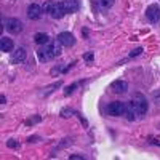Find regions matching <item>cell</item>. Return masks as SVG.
Here are the masks:
<instances>
[{
	"label": "cell",
	"mask_w": 160,
	"mask_h": 160,
	"mask_svg": "<svg viewBox=\"0 0 160 160\" xmlns=\"http://www.w3.org/2000/svg\"><path fill=\"white\" fill-rule=\"evenodd\" d=\"M42 8H43V13H48L53 19H61L66 15L62 3L55 2V0H47V2L42 5Z\"/></svg>",
	"instance_id": "7a4b0ae2"
},
{
	"label": "cell",
	"mask_w": 160,
	"mask_h": 160,
	"mask_svg": "<svg viewBox=\"0 0 160 160\" xmlns=\"http://www.w3.org/2000/svg\"><path fill=\"white\" fill-rule=\"evenodd\" d=\"M34 40H35V43H38V45H47V43H50V37H48L47 34H43V32L35 34Z\"/></svg>",
	"instance_id": "4fadbf2b"
},
{
	"label": "cell",
	"mask_w": 160,
	"mask_h": 160,
	"mask_svg": "<svg viewBox=\"0 0 160 160\" xmlns=\"http://www.w3.org/2000/svg\"><path fill=\"white\" fill-rule=\"evenodd\" d=\"M37 55H38L40 61H50V59L61 55V43L58 42V40L56 42H50V43H47V45H43L42 48H40L37 51Z\"/></svg>",
	"instance_id": "6da1fadb"
},
{
	"label": "cell",
	"mask_w": 160,
	"mask_h": 160,
	"mask_svg": "<svg viewBox=\"0 0 160 160\" xmlns=\"http://www.w3.org/2000/svg\"><path fill=\"white\" fill-rule=\"evenodd\" d=\"M58 42L61 45H64V47H72L75 43V38H74V35L71 32H61L58 35Z\"/></svg>",
	"instance_id": "9c48e42d"
},
{
	"label": "cell",
	"mask_w": 160,
	"mask_h": 160,
	"mask_svg": "<svg viewBox=\"0 0 160 160\" xmlns=\"http://www.w3.org/2000/svg\"><path fill=\"white\" fill-rule=\"evenodd\" d=\"M13 47H15V45H13V40L11 38H7V37H2V38H0V50H2V51H11L13 50Z\"/></svg>",
	"instance_id": "7c38bea8"
},
{
	"label": "cell",
	"mask_w": 160,
	"mask_h": 160,
	"mask_svg": "<svg viewBox=\"0 0 160 160\" xmlns=\"http://www.w3.org/2000/svg\"><path fill=\"white\" fill-rule=\"evenodd\" d=\"M146 16L151 22H158L160 21V7L158 5H149L146 8Z\"/></svg>",
	"instance_id": "8992f818"
},
{
	"label": "cell",
	"mask_w": 160,
	"mask_h": 160,
	"mask_svg": "<svg viewBox=\"0 0 160 160\" xmlns=\"http://www.w3.org/2000/svg\"><path fill=\"white\" fill-rule=\"evenodd\" d=\"M42 13H43V8L40 7V5H37V3H32L28 8L29 19H40V18H42Z\"/></svg>",
	"instance_id": "ba28073f"
},
{
	"label": "cell",
	"mask_w": 160,
	"mask_h": 160,
	"mask_svg": "<svg viewBox=\"0 0 160 160\" xmlns=\"http://www.w3.org/2000/svg\"><path fill=\"white\" fill-rule=\"evenodd\" d=\"M7 146H8V148H13V149H15V148H18V142H16L15 139H10V141H7Z\"/></svg>",
	"instance_id": "e0dca14e"
},
{
	"label": "cell",
	"mask_w": 160,
	"mask_h": 160,
	"mask_svg": "<svg viewBox=\"0 0 160 160\" xmlns=\"http://www.w3.org/2000/svg\"><path fill=\"white\" fill-rule=\"evenodd\" d=\"M5 28H7V31L11 32V34H19V32L22 31V22H21L18 18H8V19L5 21Z\"/></svg>",
	"instance_id": "5b68a950"
},
{
	"label": "cell",
	"mask_w": 160,
	"mask_h": 160,
	"mask_svg": "<svg viewBox=\"0 0 160 160\" xmlns=\"http://www.w3.org/2000/svg\"><path fill=\"white\" fill-rule=\"evenodd\" d=\"M130 104H131V108L136 111L138 115H142V114L148 112V99H146L141 93H135Z\"/></svg>",
	"instance_id": "3957f363"
},
{
	"label": "cell",
	"mask_w": 160,
	"mask_h": 160,
	"mask_svg": "<svg viewBox=\"0 0 160 160\" xmlns=\"http://www.w3.org/2000/svg\"><path fill=\"white\" fill-rule=\"evenodd\" d=\"M106 111H108V114L112 115V117H120V115H125L127 106L123 102H120V101H114V102H111L108 108H106Z\"/></svg>",
	"instance_id": "277c9868"
},
{
	"label": "cell",
	"mask_w": 160,
	"mask_h": 160,
	"mask_svg": "<svg viewBox=\"0 0 160 160\" xmlns=\"http://www.w3.org/2000/svg\"><path fill=\"white\" fill-rule=\"evenodd\" d=\"M75 87H77L75 83H74V85H71V87H68V88H66V91H64V95H66V96H69L71 93H72V91L75 90Z\"/></svg>",
	"instance_id": "2e32d148"
},
{
	"label": "cell",
	"mask_w": 160,
	"mask_h": 160,
	"mask_svg": "<svg viewBox=\"0 0 160 160\" xmlns=\"http://www.w3.org/2000/svg\"><path fill=\"white\" fill-rule=\"evenodd\" d=\"M83 58H85L87 61H91V59H93V55H91V53H88V55H85Z\"/></svg>",
	"instance_id": "ffe728a7"
},
{
	"label": "cell",
	"mask_w": 160,
	"mask_h": 160,
	"mask_svg": "<svg viewBox=\"0 0 160 160\" xmlns=\"http://www.w3.org/2000/svg\"><path fill=\"white\" fill-rule=\"evenodd\" d=\"M111 90H112V93H115V95H122V93H127L128 83L125 82V80H115V82L111 83Z\"/></svg>",
	"instance_id": "52a82bcc"
},
{
	"label": "cell",
	"mask_w": 160,
	"mask_h": 160,
	"mask_svg": "<svg viewBox=\"0 0 160 160\" xmlns=\"http://www.w3.org/2000/svg\"><path fill=\"white\" fill-rule=\"evenodd\" d=\"M72 114H74V111H71V109H64V111L61 112V115H62L64 118H69Z\"/></svg>",
	"instance_id": "9a60e30c"
},
{
	"label": "cell",
	"mask_w": 160,
	"mask_h": 160,
	"mask_svg": "<svg viewBox=\"0 0 160 160\" xmlns=\"http://www.w3.org/2000/svg\"><path fill=\"white\" fill-rule=\"evenodd\" d=\"M141 51H142V48H136V50H133V51H131V56H138V55H141Z\"/></svg>",
	"instance_id": "ac0fdd59"
},
{
	"label": "cell",
	"mask_w": 160,
	"mask_h": 160,
	"mask_svg": "<svg viewBox=\"0 0 160 160\" xmlns=\"http://www.w3.org/2000/svg\"><path fill=\"white\" fill-rule=\"evenodd\" d=\"M61 3H62L66 13H75V11H78V8H80L78 0H64V2H61Z\"/></svg>",
	"instance_id": "30bf717a"
},
{
	"label": "cell",
	"mask_w": 160,
	"mask_h": 160,
	"mask_svg": "<svg viewBox=\"0 0 160 160\" xmlns=\"http://www.w3.org/2000/svg\"><path fill=\"white\" fill-rule=\"evenodd\" d=\"M96 5L99 10H109L112 5H114V0H96Z\"/></svg>",
	"instance_id": "5bb4252c"
},
{
	"label": "cell",
	"mask_w": 160,
	"mask_h": 160,
	"mask_svg": "<svg viewBox=\"0 0 160 160\" xmlns=\"http://www.w3.org/2000/svg\"><path fill=\"white\" fill-rule=\"evenodd\" d=\"M24 59H26V50H24V48H18L16 51H13V53H11V58H10V61H11L13 64L22 62Z\"/></svg>",
	"instance_id": "8fae6325"
},
{
	"label": "cell",
	"mask_w": 160,
	"mask_h": 160,
	"mask_svg": "<svg viewBox=\"0 0 160 160\" xmlns=\"http://www.w3.org/2000/svg\"><path fill=\"white\" fill-rule=\"evenodd\" d=\"M69 158H71V160H82L83 157H82V155H71Z\"/></svg>",
	"instance_id": "d6986e66"
}]
</instances>
